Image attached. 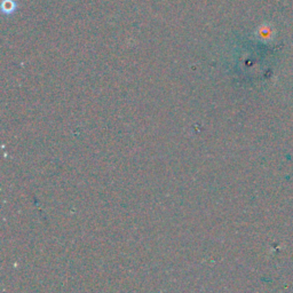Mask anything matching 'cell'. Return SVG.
<instances>
[{
    "label": "cell",
    "instance_id": "cell-1",
    "mask_svg": "<svg viewBox=\"0 0 293 293\" xmlns=\"http://www.w3.org/2000/svg\"><path fill=\"white\" fill-rule=\"evenodd\" d=\"M274 33L275 32H274L273 28L269 27V25H264V27L259 29V31H258V35H259V37H260V39L265 40V41L272 40Z\"/></svg>",
    "mask_w": 293,
    "mask_h": 293
},
{
    "label": "cell",
    "instance_id": "cell-2",
    "mask_svg": "<svg viewBox=\"0 0 293 293\" xmlns=\"http://www.w3.org/2000/svg\"><path fill=\"white\" fill-rule=\"evenodd\" d=\"M16 2L14 1V0H3L2 1V5H1V8H2V12L9 15L15 12V9H16Z\"/></svg>",
    "mask_w": 293,
    "mask_h": 293
}]
</instances>
